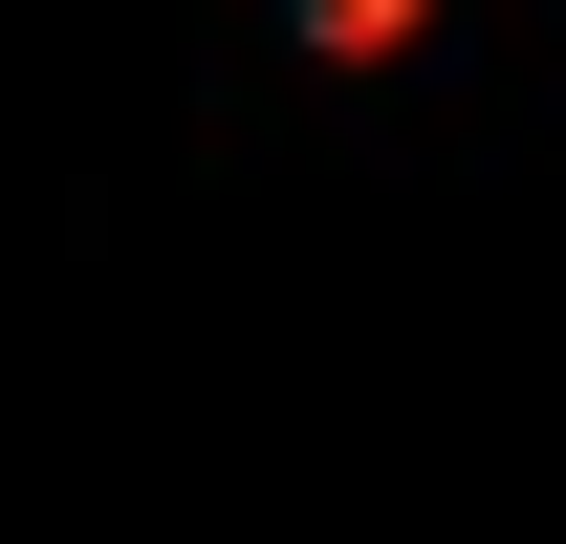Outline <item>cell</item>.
<instances>
[{
    "mask_svg": "<svg viewBox=\"0 0 566 544\" xmlns=\"http://www.w3.org/2000/svg\"><path fill=\"white\" fill-rule=\"evenodd\" d=\"M415 22H436V0H305V44H327V66H392Z\"/></svg>",
    "mask_w": 566,
    "mask_h": 544,
    "instance_id": "cell-1",
    "label": "cell"
}]
</instances>
